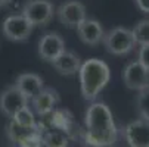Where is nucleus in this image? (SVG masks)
Listing matches in <instances>:
<instances>
[{"label":"nucleus","mask_w":149,"mask_h":147,"mask_svg":"<svg viewBox=\"0 0 149 147\" xmlns=\"http://www.w3.org/2000/svg\"><path fill=\"white\" fill-rule=\"evenodd\" d=\"M78 75L83 97L86 100H95L109 82L111 71L103 60L92 57L81 63Z\"/></svg>","instance_id":"obj_2"},{"label":"nucleus","mask_w":149,"mask_h":147,"mask_svg":"<svg viewBox=\"0 0 149 147\" xmlns=\"http://www.w3.org/2000/svg\"><path fill=\"white\" fill-rule=\"evenodd\" d=\"M136 104H137V112L140 118L145 121H149V86L139 91Z\"/></svg>","instance_id":"obj_19"},{"label":"nucleus","mask_w":149,"mask_h":147,"mask_svg":"<svg viewBox=\"0 0 149 147\" xmlns=\"http://www.w3.org/2000/svg\"><path fill=\"white\" fill-rule=\"evenodd\" d=\"M18 147H43V135L40 130L31 131L18 143Z\"/></svg>","instance_id":"obj_20"},{"label":"nucleus","mask_w":149,"mask_h":147,"mask_svg":"<svg viewBox=\"0 0 149 147\" xmlns=\"http://www.w3.org/2000/svg\"><path fill=\"white\" fill-rule=\"evenodd\" d=\"M15 87L28 100H31L43 90L45 82H43V79H41V77H38L36 74H21L16 78Z\"/></svg>","instance_id":"obj_12"},{"label":"nucleus","mask_w":149,"mask_h":147,"mask_svg":"<svg viewBox=\"0 0 149 147\" xmlns=\"http://www.w3.org/2000/svg\"><path fill=\"white\" fill-rule=\"evenodd\" d=\"M56 100H58L56 93L52 88H43L34 99H31L33 108L40 116H45V115L50 113L56 104Z\"/></svg>","instance_id":"obj_14"},{"label":"nucleus","mask_w":149,"mask_h":147,"mask_svg":"<svg viewBox=\"0 0 149 147\" xmlns=\"http://www.w3.org/2000/svg\"><path fill=\"white\" fill-rule=\"evenodd\" d=\"M13 119L18 125H21V127H24V128H28V130H38L37 127V124H36V119H34V115L33 112L30 110V108H24V109H21L13 118Z\"/></svg>","instance_id":"obj_16"},{"label":"nucleus","mask_w":149,"mask_h":147,"mask_svg":"<svg viewBox=\"0 0 149 147\" xmlns=\"http://www.w3.org/2000/svg\"><path fill=\"white\" fill-rule=\"evenodd\" d=\"M33 28V24L24 15H10L3 21L2 25L3 34L12 41H25L30 37Z\"/></svg>","instance_id":"obj_5"},{"label":"nucleus","mask_w":149,"mask_h":147,"mask_svg":"<svg viewBox=\"0 0 149 147\" xmlns=\"http://www.w3.org/2000/svg\"><path fill=\"white\" fill-rule=\"evenodd\" d=\"M137 57H139L137 60H139L140 63L149 71V44H146V46H140Z\"/></svg>","instance_id":"obj_21"},{"label":"nucleus","mask_w":149,"mask_h":147,"mask_svg":"<svg viewBox=\"0 0 149 147\" xmlns=\"http://www.w3.org/2000/svg\"><path fill=\"white\" fill-rule=\"evenodd\" d=\"M9 2H12V0H0V9H2L3 6H6Z\"/></svg>","instance_id":"obj_23"},{"label":"nucleus","mask_w":149,"mask_h":147,"mask_svg":"<svg viewBox=\"0 0 149 147\" xmlns=\"http://www.w3.org/2000/svg\"><path fill=\"white\" fill-rule=\"evenodd\" d=\"M123 81L127 88L140 91L142 88L149 86V71L139 60L130 62L123 71Z\"/></svg>","instance_id":"obj_6"},{"label":"nucleus","mask_w":149,"mask_h":147,"mask_svg":"<svg viewBox=\"0 0 149 147\" xmlns=\"http://www.w3.org/2000/svg\"><path fill=\"white\" fill-rule=\"evenodd\" d=\"M86 143L92 147H108L117 141V127L109 108L93 103L86 112Z\"/></svg>","instance_id":"obj_1"},{"label":"nucleus","mask_w":149,"mask_h":147,"mask_svg":"<svg viewBox=\"0 0 149 147\" xmlns=\"http://www.w3.org/2000/svg\"><path fill=\"white\" fill-rule=\"evenodd\" d=\"M136 44L139 46H146L149 44V19H142L134 25L132 30Z\"/></svg>","instance_id":"obj_15"},{"label":"nucleus","mask_w":149,"mask_h":147,"mask_svg":"<svg viewBox=\"0 0 149 147\" xmlns=\"http://www.w3.org/2000/svg\"><path fill=\"white\" fill-rule=\"evenodd\" d=\"M134 3L143 13H149V0H134Z\"/></svg>","instance_id":"obj_22"},{"label":"nucleus","mask_w":149,"mask_h":147,"mask_svg":"<svg viewBox=\"0 0 149 147\" xmlns=\"http://www.w3.org/2000/svg\"><path fill=\"white\" fill-rule=\"evenodd\" d=\"M124 137L130 147H149V121L137 119L124 128Z\"/></svg>","instance_id":"obj_10"},{"label":"nucleus","mask_w":149,"mask_h":147,"mask_svg":"<svg viewBox=\"0 0 149 147\" xmlns=\"http://www.w3.org/2000/svg\"><path fill=\"white\" fill-rule=\"evenodd\" d=\"M68 137L59 131H50L43 135V147H67Z\"/></svg>","instance_id":"obj_17"},{"label":"nucleus","mask_w":149,"mask_h":147,"mask_svg":"<svg viewBox=\"0 0 149 147\" xmlns=\"http://www.w3.org/2000/svg\"><path fill=\"white\" fill-rule=\"evenodd\" d=\"M63 52H65V41L56 32H47L38 41V55L46 62H53Z\"/></svg>","instance_id":"obj_9"},{"label":"nucleus","mask_w":149,"mask_h":147,"mask_svg":"<svg viewBox=\"0 0 149 147\" xmlns=\"http://www.w3.org/2000/svg\"><path fill=\"white\" fill-rule=\"evenodd\" d=\"M58 18L65 27L77 30V27L86 19V8L78 0H70L59 6Z\"/></svg>","instance_id":"obj_7"},{"label":"nucleus","mask_w":149,"mask_h":147,"mask_svg":"<svg viewBox=\"0 0 149 147\" xmlns=\"http://www.w3.org/2000/svg\"><path fill=\"white\" fill-rule=\"evenodd\" d=\"M53 68L61 74V75H74L80 71L81 66V59L72 53V52H63L61 53L53 62H50Z\"/></svg>","instance_id":"obj_13"},{"label":"nucleus","mask_w":149,"mask_h":147,"mask_svg":"<svg viewBox=\"0 0 149 147\" xmlns=\"http://www.w3.org/2000/svg\"><path fill=\"white\" fill-rule=\"evenodd\" d=\"M102 41H103L106 52L111 55H115V56H123V55L130 53L136 46L132 30H127L123 27L109 30L103 35Z\"/></svg>","instance_id":"obj_3"},{"label":"nucleus","mask_w":149,"mask_h":147,"mask_svg":"<svg viewBox=\"0 0 149 147\" xmlns=\"http://www.w3.org/2000/svg\"><path fill=\"white\" fill-rule=\"evenodd\" d=\"M77 32L80 40L87 46H97L105 35L100 22H97L96 19H87V18L77 27Z\"/></svg>","instance_id":"obj_11"},{"label":"nucleus","mask_w":149,"mask_h":147,"mask_svg":"<svg viewBox=\"0 0 149 147\" xmlns=\"http://www.w3.org/2000/svg\"><path fill=\"white\" fill-rule=\"evenodd\" d=\"M31 131H36V130H28V128H24V127H21V125H18L13 119H10L9 125H8V128H6V133H8V137L10 141L13 143H19L21 140H22L25 135H28Z\"/></svg>","instance_id":"obj_18"},{"label":"nucleus","mask_w":149,"mask_h":147,"mask_svg":"<svg viewBox=\"0 0 149 147\" xmlns=\"http://www.w3.org/2000/svg\"><path fill=\"white\" fill-rule=\"evenodd\" d=\"M53 5L49 0H28L22 8V15L33 24V27H43L53 18Z\"/></svg>","instance_id":"obj_4"},{"label":"nucleus","mask_w":149,"mask_h":147,"mask_svg":"<svg viewBox=\"0 0 149 147\" xmlns=\"http://www.w3.org/2000/svg\"><path fill=\"white\" fill-rule=\"evenodd\" d=\"M27 106H28V99L15 86L6 88L0 94V110L9 118H13L21 109Z\"/></svg>","instance_id":"obj_8"}]
</instances>
